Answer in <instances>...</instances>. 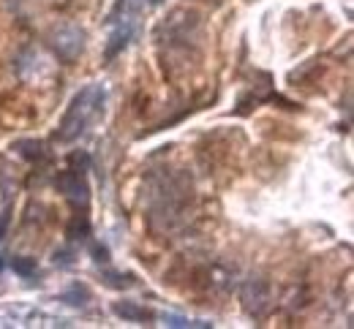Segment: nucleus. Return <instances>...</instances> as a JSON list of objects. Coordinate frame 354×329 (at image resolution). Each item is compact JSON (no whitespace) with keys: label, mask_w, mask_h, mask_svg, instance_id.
<instances>
[{"label":"nucleus","mask_w":354,"mask_h":329,"mask_svg":"<svg viewBox=\"0 0 354 329\" xmlns=\"http://www.w3.org/2000/svg\"><path fill=\"white\" fill-rule=\"evenodd\" d=\"M164 321L169 324V327H213V324H207V321H194V319H183V316H164Z\"/></svg>","instance_id":"nucleus-7"},{"label":"nucleus","mask_w":354,"mask_h":329,"mask_svg":"<svg viewBox=\"0 0 354 329\" xmlns=\"http://www.w3.org/2000/svg\"><path fill=\"white\" fill-rule=\"evenodd\" d=\"M57 188L66 193V199L77 207V212H88L90 188H88V155L85 152L74 155L71 158V166L66 172H60Z\"/></svg>","instance_id":"nucleus-3"},{"label":"nucleus","mask_w":354,"mask_h":329,"mask_svg":"<svg viewBox=\"0 0 354 329\" xmlns=\"http://www.w3.org/2000/svg\"><path fill=\"white\" fill-rule=\"evenodd\" d=\"M104 112H106V90H104V85H98V82L85 85L80 93L74 95L71 106L66 109V114L60 120L57 141L60 144H71V141L82 139L90 128L104 117Z\"/></svg>","instance_id":"nucleus-1"},{"label":"nucleus","mask_w":354,"mask_h":329,"mask_svg":"<svg viewBox=\"0 0 354 329\" xmlns=\"http://www.w3.org/2000/svg\"><path fill=\"white\" fill-rule=\"evenodd\" d=\"M11 270L14 272H19L22 278H33L36 275V261L33 259H22V256H17V259H11Z\"/></svg>","instance_id":"nucleus-6"},{"label":"nucleus","mask_w":354,"mask_h":329,"mask_svg":"<svg viewBox=\"0 0 354 329\" xmlns=\"http://www.w3.org/2000/svg\"><path fill=\"white\" fill-rule=\"evenodd\" d=\"M6 226H8V212L0 218V239H3V232H6Z\"/></svg>","instance_id":"nucleus-8"},{"label":"nucleus","mask_w":354,"mask_h":329,"mask_svg":"<svg viewBox=\"0 0 354 329\" xmlns=\"http://www.w3.org/2000/svg\"><path fill=\"white\" fill-rule=\"evenodd\" d=\"M112 310H115V316H120V319H126V321H139V324L156 319L153 310H147V308H142V305H136V302H115Z\"/></svg>","instance_id":"nucleus-5"},{"label":"nucleus","mask_w":354,"mask_h":329,"mask_svg":"<svg viewBox=\"0 0 354 329\" xmlns=\"http://www.w3.org/2000/svg\"><path fill=\"white\" fill-rule=\"evenodd\" d=\"M158 3L164 0H115L109 17H106V28H109V44H106V60H112L118 52L129 47L136 30H139V22L147 11H153Z\"/></svg>","instance_id":"nucleus-2"},{"label":"nucleus","mask_w":354,"mask_h":329,"mask_svg":"<svg viewBox=\"0 0 354 329\" xmlns=\"http://www.w3.org/2000/svg\"><path fill=\"white\" fill-rule=\"evenodd\" d=\"M52 49L63 63H74L85 49V30L74 25H60L52 30Z\"/></svg>","instance_id":"nucleus-4"}]
</instances>
